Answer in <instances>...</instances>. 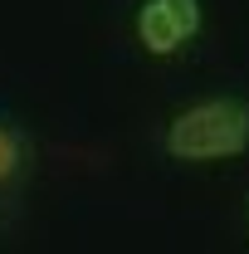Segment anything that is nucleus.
<instances>
[{
	"label": "nucleus",
	"instance_id": "nucleus-3",
	"mask_svg": "<svg viewBox=\"0 0 249 254\" xmlns=\"http://www.w3.org/2000/svg\"><path fill=\"white\" fill-rule=\"evenodd\" d=\"M20 157H25V142H20V132L0 118V181H10V176L20 171Z\"/></svg>",
	"mask_w": 249,
	"mask_h": 254
},
{
	"label": "nucleus",
	"instance_id": "nucleus-2",
	"mask_svg": "<svg viewBox=\"0 0 249 254\" xmlns=\"http://www.w3.org/2000/svg\"><path fill=\"white\" fill-rule=\"evenodd\" d=\"M137 34H142V44L152 49V54H171V49H181V20L171 15V5L166 0H147L142 10H137Z\"/></svg>",
	"mask_w": 249,
	"mask_h": 254
},
{
	"label": "nucleus",
	"instance_id": "nucleus-1",
	"mask_svg": "<svg viewBox=\"0 0 249 254\" xmlns=\"http://www.w3.org/2000/svg\"><path fill=\"white\" fill-rule=\"evenodd\" d=\"M249 147V108L240 98H205L166 127V152L176 161H225Z\"/></svg>",
	"mask_w": 249,
	"mask_h": 254
},
{
	"label": "nucleus",
	"instance_id": "nucleus-4",
	"mask_svg": "<svg viewBox=\"0 0 249 254\" xmlns=\"http://www.w3.org/2000/svg\"><path fill=\"white\" fill-rule=\"evenodd\" d=\"M166 5H171V15L181 20V30H186V39H190L195 30H200V0H166Z\"/></svg>",
	"mask_w": 249,
	"mask_h": 254
}]
</instances>
